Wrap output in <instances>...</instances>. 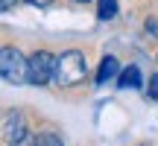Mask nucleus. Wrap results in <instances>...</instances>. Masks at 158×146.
<instances>
[{"instance_id":"1a4fd4ad","label":"nucleus","mask_w":158,"mask_h":146,"mask_svg":"<svg viewBox=\"0 0 158 146\" xmlns=\"http://www.w3.org/2000/svg\"><path fill=\"white\" fill-rule=\"evenodd\" d=\"M147 32L152 35V38H158V21H155V18H149V21H147Z\"/></svg>"},{"instance_id":"f8f14e48","label":"nucleus","mask_w":158,"mask_h":146,"mask_svg":"<svg viewBox=\"0 0 158 146\" xmlns=\"http://www.w3.org/2000/svg\"><path fill=\"white\" fill-rule=\"evenodd\" d=\"M12 6H15V0H0V9H3V12H9Z\"/></svg>"},{"instance_id":"f257e3e1","label":"nucleus","mask_w":158,"mask_h":146,"mask_svg":"<svg viewBox=\"0 0 158 146\" xmlns=\"http://www.w3.org/2000/svg\"><path fill=\"white\" fill-rule=\"evenodd\" d=\"M88 73V64H85V56L79 50H68L59 56L56 62V82L59 85H79Z\"/></svg>"},{"instance_id":"ddd939ff","label":"nucleus","mask_w":158,"mask_h":146,"mask_svg":"<svg viewBox=\"0 0 158 146\" xmlns=\"http://www.w3.org/2000/svg\"><path fill=\"white\" fill-rule=\"evenodd\" d=\"M73 3H88V0H73Z\"/></svg>"},{"instance_id":"423d86ee","label":"nucleus","mask_w":158,"mask_h":146,"mask_svg":"<svg viewBox=\"0 0 158 146\" xmlns=\"http://www.w3.org/2000/svg\"><path fill=\"white\" fill-rule=\"evenodd\" d=\"M117 85H120V88H141V70H138V67H126V70H120Z\"/></svg>"},{"instance_id":"6e6552de","label":"nucleus","mask_w":158,"mask_h":146,"mask_svg":"<svg viewBox=\"0 0 158 146\" xmlns=\"http://www.w3.org/2000/svg\"><path fill=\"white\" fill-rule=\"evenodd\" d=\"M35 146H62V140H59L56 135H41L38 140H35Z\"/></svg>"},{"instance_id":"20e7f679","label":"nucleus","mask_w":158,"mask_h":146,"mask_svg":"<svg viewBox=\"0 0 158 146\" xmlns=\"http://www.w3.org/2000/svg\"><path fill=\"white\" fill-rule=\"evenodd\" d=\"M23 137H27V126H23V117H21V114H9V117H6V140L15 146V143H21Z\"/></svg>"},{"instance_id":"39448f33","label":"nucleus","mask_w":158,"mask_h":146,"mask_svg":"<svg viewBox=\"0 0 158 146\" xmlns=\"http://www.w3.org/2000/svg\"><path fill=\"white\" fill-rule=\"evenodd\" d=\"M114 76H120V62L114 56H106L102 59V64H100V73H97V82H111Z\"/></svg>"},{"instance_id":"7ed1b4c3","label":"nucleus","mask_w":158,"mask_h":146,"mask_svg":"<svg viewBox=\"0 0 158 146\" xmlns=\"http://www.w3.org/2000/svg\"><path fill=\"white\" fill-rule=\"evenodd\" d=\"M56 62L47 50H38L29 59V82L32 85H47L50 79H56Z\"/></svg>"},{"instance_id":"9d476101","label":"nucleus","mask_w":158,"mask_h":146,"mask_svg":"<svg viewBox=\"0 0 158 146\" xmlns=\"http://www.w3.org/2000/svg\"><path fill=\"white\" fill-rule=\"evenodd\" d=\"M149 96H152V99H158V76L149 79Z\"/></svg>"},{"instance_id":"0eeeda50","label":"nucleus","mask_w":158,"mask_h":146,"mask_svg":"<svg viewBox=\"0 0 158 146\" xmlns=\"http://www.w3.org/2000/svg\"><path fill=\"white\" fill-rule=\"evenodd\" d=\"M97 15H100V21L117 18V0H97Z\"/></svg>"},{"instance_id":"f03ea898","label":"nucleus","mask_w":158,"mask_h":146,"mask_svg":"<svg viewBox=\"0 0 158 146\" xmlns=\"http://www.w3.org/2000/svg\"><path fill=\"white\" fill-rule=\"evenodd\" d=\"M0 73H3L6 82L23 85V82H29V62H23V56L18 50L3 47V53H0Z\"/></svg>"},{"instance_id":"9b49d317","label":"nucleus","mask_w":158,"mask_h":146,"mask_svg":"<svg viewBox=\"0 0 158 146\" xmlns=\"http://www.w3.org/2000/svg\"><path fill=\"white\" fill-rule=\"evenodd\" d=\"M27 3H29V6H38V9H44V6H50L53 0H27Z\"/></svg>"}]
</instances>
